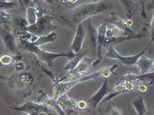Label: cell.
I'll return each mask as SVG.
<instances>
[{
	"label": "cell",
	"mask_w": 154,
	"mask_h": 115,
	"mask_svg": "<svg viewBox=\"0 0 154 115\" xmlns=\"http://www.w3.org/2000/svg\"><path fill=\"white\" fill-rule=\"evenodd\" d=\"M112 6V2L105 0L97 3H84L73 9L68 19L73 24H79L91 16L109 11Z\"/></svg>",
	"instance_id": "cell-1"
},
{
	"label": "cell",
	"mask_w": 154,
	"mask_h": 115,
	"mask_svg": "<svg viewBox=\"0 0 154 115\" xmlns=\"http://www.w3.org/2000/svg\"><path fill=\"white\" fill-rule=\"evenodd\" d=\"M19 47L26 51L36 55L41 61L45 62L50 67H53L54 61L57 58L64 57L72 59L77 55V54L72 51L68 53H51L46 50H43L39 47V46L34 45L32 42L26 38H21L19 42Z\"/></svg>",
	"instance_id": "cell-2"
},
{
	"label": "cell",
	"mask_w": 154,
	"mask_h": 115,
	"mask_svg": "<svg viewBox=\"0 0 154 115\" xmlns=\"http://www.w3.org/2000/svg\"><path fill=\"white\" fill-rule=\"evenodd\" d=\"M53 17L49 15H42L40 16L38 21L34 24H29L25 26V31L32 33L36 35H45L49 32L56 28L52 24Z\"/></svg>",
	"instance_id": "cell-3"
},
{
	"label": "cell",
	"mask_w": 154,
	"mask_h": 115,
	"mask_svg": "<svg viewBox=\"0 0 154 115\" xmlns=\"http://www.w3.org/2000/svg\"><path fill=\"white\" fill-rule=\"evenodd\" d=\"M152 43L153 42H150L149 43V44L147 45L144 47V49H143L141 52H140L139 53L134 55L122 56L120 55L119 53L112 47V46H111V47H109L108 48V49H107L106 51L105 55H106V57L108 58L113 59H118V60H120V62H121L124 65L132 66V65H136L137 61L138 60L139 58L141 57L142 55L145 53Z\"/></svg>",
	"instance_id": "cell-4"
},
{
	"label": "cell",
	"mask_w": 154,
	"mask_h": 115,
	"mask_svg": "<svg viewBox=\"0 0 154 115\" xmlns=\"http://www.w3.org/2000/svg\"><path fill=\"white\" fill-rule=\"evenodd\" d=\"M13 110L19 112H23L27 114H52L50 113V108L42 103H36L33 101H28L19 107H10Z\"/></svg>",
	"instance_id": "cell-5"
},
{
	"label": "cell",
	"mask_w": 154,
	"mask_h": 115,
	"mask_svg": "<svg viewBox=\"0 0 154 115\" xmlns=\"http://www.w3.org/2000/svg\"><path fill=\"white\" fill-rule=\"evenodd\" d=\"M139 83L140 82L137 81L121 80V82L116 83L114 85L112 93L105 97L103 102L105 103L106 101H108L120 94L137 91V88H138Z\"/></svg>",
	"instance_id": "cell-6"
},
{
	"label": "cell",
	"mask_w": 154,
	"mask_h": 115,
	"mask_svg": "<svg viewBox=\"0 0 154 115\" xmlns=\"http://www.w3.org/2000/svg\"><path fill=\"white\" fill-rule=\"evenodd\" d=\"M110 91V89L109 86L108 78H105V81H104L102 86L88 99V105L95 109L98 106L100 102L105 99L106 95L109 93Z\"/></svg>",
	"instance_id": "cell-7"
},
{
	"label": "cell",
	"mask_w": 154,
	"mask_h": 115,
	"mask_svg": "<svg viewBox=\"0 0 154 115\" xmlns=\"http://www.w3.org/2000/svg\"><path fill=\"white\" fill-rule=\"evenodd\" d=\"M38 97L37 100L40 103H42L46 105L48 108L56 111L59 114H66V112L63 111L61 107L60 106L57 99L54 98L52 96L50 97L46 94L44 91L40 90L38 91Z\"/></svg>",
	"instance_id": "cell-8"
},
{
	"label": "cell",
	"mask_w": 154,
	"mask_h": 115,
	"mask_svg": "<svg viewBox=\"0 0 154 115\" xmlns=\"http://www.w3.org/2000/svg\"><path fill=\"white\" fill-rule=\"evenodd\" d=\"M85 38V32L83 27L82 22L79 23L77 27L75 34L71 46L72 51L75 54H79L82 52L83 44Z\"/></svg>",
	"instance_id": "cell-9"
},
{
	"label": "cell",
	"mask_w": 154,
	"mask_h": 115,
	"mask_svg": "<svg viewBox=\"0 0 154 115\" xmlns=\"http://www.w3.org/2000/svg\"><path fill=\"white\" fill-rule=\"evenodd\" d=\"M79 84L78 81H69L67 82H59L56 83L54 85L53 88V93L52 96L57 99L62 95L67 93L70 89L74 87L77 84Z\"/></svg>",
	"instance_id": "cell-10"
},
{
	"label": "cell",
	"mask_w": 154,
	"mask_h": 115,
	"mask_svg": "<svg viewBox=\"0 0 154 115\" xmlns=\"http://www.w3.org/2000/svg\"><path fill=\"white\" fill-rule=\"evenodd\" d=\"M121 80L137 81L153 85L154 84V72H149L145 74H141L140 75L128 73L122 76Z\"/></svg>",
	"instance_id": "cell-11"
},
{
	"label": "cell",
	"mask_w": 154,
	"mask_h": 115,
	"mask_svg": "<svg viewBox=\"0 0 154 115\" xmlns=\"http://www.w3.org/2000/svg\"><path fill=\"white\" fill-rule=\"evenodd\" d=\"M106 26L103 23V24L100 25L97 28V50L98 58H102L101 57V50L103 46L106 44Z\"/></svg>",
	"instance_id": "cell-12"
},
{
	"label": "cell",
	"mask_w": 154,
	"mask_h": 115,
	"mask_svg": "<svg viewBox=\"0 0 154 115\" xmlns=\"http://www.w3.org/2000/svg\"><path fill=\"white\" fill-rule=\"evenodd\" d=\"M153 59H150L143 54L137 61L136 65L140 69L141 74H145L153 68Z\"/></svg>",
	"instance_id": "cell-13"
},
{
	"label": "cell",
	"mask_w": 154,
	"mask_h": 115,
	"mask_svg": "<svg viewBox=\"0 0 154 115\" xmlns=\"http://www.w3.org/2000/svg\"><path fill=\"white\" fill-rule=\"evenodd\" d=\"M57 101L64 111L68 109H71V108H75L77 107V103H78V101L74 99L69 97L67 93H64L60 96L57 99Z\"/></svg>",
	"instance_id": "cell-14"
},
{
	"label": "cell",
	"mask_w": 154,
	"mask_h": 115,
	"mask_svg": "<svg viewBox=\"0 0 154 115\" xmlns=\"http://www.w3.org/2000/svg\"><path fill=\"white\" fill-rule=\"evenodd\" d=\"M106 21L109 23H110V24H111L115 26L118 27L122 31L126 33L127 34H132V30H131V28H130V26H128L126 24L125 20L124 21V20L118 17V16L114 15V16H110V18L107 19Z\"/></svg>",
	"instance_id": "cell-15"
},
{
	"label": "cell",
	"mask_w": 154,
	"mask_h": 115,
	"mask_svg": "<svg viewBox=\"0 0 154 115\" xmlns=\"http://www.w3.org/2000/svg\"><path fill=\"white\" fill-rule=\"evenodd\" d=\"M93 62V59L91 57H83L82 60L79 62L78 65L76 66V67L73 70L82 74H84L91 68Z\"/></svg>",
	"instance_id": "cell-16"
},
{
	"label": "cell",
	"mask_w": 154,
	"mask_h": 115,
	"mask_svg": "<svg viewBox=\"0 0 154 115\" xmlns=\"http://www.w3.org/2000/svg\"><path fill=\"white\" fill-rule=\"evenodd\" d=\"M57 37H58V34L56 32H50L48 33L47 34L45 35H42L41 36L36 39V40L32 42V44L36 45V46H41L45 45L46 44H48V43L50 42H54L56 39H57Z\"/></svg>",
	"instance_id": "cell-17"
},
{
	"label": "cell",
	"mask_w": 154,
	"mask_h": 115,
	"mask_svg": "<svg viewBox=\"0 0 154 115\" xmlns=\"http://www.w3.org/2000/svg\"><path fill=\"white\" fill-rule=\"evenodd\" d=\"M26 18L29 24H34L38 21V15L37 9L35 6H29L26 9Z\"/></svg>",
	"instance_id": "cell-18"
},
{
	"label": "cell",
	"mask_w": 154,
	"mask_h": 115,
	"mask_svg": "<svg viewBox=\"0 0 154 115\" xmlns=\"http://www.w3.org/2000/svg\"><path fill=\"white\" fill-rule=\"evenodd\" d=\"M132 105L138 115H143L147 113V108L143 97H140L134 101Z\"/></svg>",
	"instance_id": "cell-19"
},
{
	"label": "cell",
	"mask_w": 154,
	"mask_h": 115,
	"mask_svg": "<svg viewBox=\"0 0 154 115\" xmlns=\"http://www.w3.org/2000/svg\"><path fill=\"white\" fill-rule=\"evenodd\" d=\"M3 42L5 47L8 48L9 51H14L16 48V42L15 39L11 33H6L3 38Z\"/></svg>",
	"instance_id": "cell-20"
},
{
	"label": "cell",
	"mask_w": 154,
	"mask_h": 115,
	"mask_svg": "<svg viewBox=\"0 0 154 115\" xmlns=\"http://www.w3.org/2000/svg\"><path fill=\"white\" fill-rule=\"evenodd\" d=\"M83 53L81 52L80 53L77 55L74 58L72 59L65 66L64 70L70 71L73 70V69H74L76 67V66L78 65L79 62L81 61L82 59L83 58Z\"/></svg>",
	"instance_id": "cell-21"
},
{
	"label": "cell",
	"mask_w": 154,
	"mask_h": 115,
	"mask_svg": "<svg viewBox=\"0 0 154 115\" xmlns=\"http://www.w3.org/2000/svg\"><path fill=\"white\" fill-rule=\"evenodd\" d=\"M0 62H1V66H9L13 64L14 62V57L13 56L8 54H3L0 58Z\"/></svg>",
	"instance_id": "cell-22"
},
{
	"label": "cell",
	"mask_w": 154,
	"mask_h": 115,
	"mask_svg": "<svg viewBox=\"0 0 154 115\" xmlns=\"http://www.w3.org/2000/svg\"><path fill=\"white\" fill-rule=\"evenodd\" d=\"M0 4H1L0 7L2 10L11 9L17 5V3L15 2H10L7 1V0H0Z\"/></svg>",
	"instance_id": "cell-23"
},
{
	"label": "cell",
	"mask_w": 154,
	"mask_h": 115,
	"mask_svg": "<svg viewBox=\"0 0 154 115\" xmlns=\"http://www.w3.org/2000/svg\"><path fill=\"white\" fill-rule=\"evenodd\" d=\"M11 16L8 13L5 11V10L1 9V23L2 24L3 23V22H8L11 20Z\"/></svg>",
	"instance_id": "cell-24"
},
{
	"label": "cell",
	"mask_w": 154,
	"mask_h": 115,
	"mask_svg": "<svg viewBox=\"0 0 154 115\" xmlns=\"http://www.w3.org/2000/svg\"><path fill=\"white\" fill-rule=\"evenodd\" d=\"M42 70L45 71V72H46V74H47V75L48 76L52 79V81H53L54 82L55 84H56V83H58V82H59L60 81V78H59L58 76H57V75L54 74V73H52V72L51 71L46 70V69L44 68H43Z\"/></svg>",
	"instance_id": "cell-25"
},
{
	"label": "cell",
	"mask_w": 154,
	"mask_h": 115,
	"mask_svg": "<svg viewBox=\"0 0 154 115\" xmlns=\"http://www.w3.org/2000/svg\"><path fill=\"white\" fill-rule=\"evenodd\" d=\"M108 114L110 115H121L122 114V112L119 108L110 107L108 109Z\"/></svg>",
	"instance_id": "cell-26"
},
{
	"label": "cell",
	"mask_w": 154,
	"mask_h": 115,
	"mask_svg": "<svg viewBox=\"0 0 154 115\" xmlns=\"http://www.w3.org/2000/svg\"><path fill=\"white\" fill-rule=\"evenodd\" d=\"M88 107V101L85 100H79L78 101V103H77V107H78L79 110L84 111L87 110V107Z\"/></svg>",
	"instance_id": "cell-27"
},
{
	"label": "cell",
	"mask_w": 154,
	"mask_h": 115,
	"mask_svg": "<svg viewBox=\"0 0 154 115\" xmlns=\"http://www.w3.org/2000/svg\"><path fill=\"white\" fill-rule=\"evenodd\" d=\"M111 30V35L112 38H119L121 36V32L122 30L120 28H119L116 26H115L113 28L110 29Z\"/></svg>",
	"instance_id": "cell-28"
},
{
	"label": "cell",
	"mask_w": 154,
	"mask_h": 115,
	"mask_svg": "<svg viewBox=\"0 0 154 115\" xmlns=\"http://www.w3.org/2000/svg\"><path fill=\"white\" fill-rule=\"evenodd\" d=\"M140 83L138 85V88H137V91L142 93H146V92L148 91V86H147V85L144 83H143V82H141V84H140Z\"/></svg>",
	"instance_id": "cell-29"
},
{
	"label": "cell",
	"mask_w": 154,
	"mask_h": 115,
	"mask_svg": "<svg viewBox=\"0 0 154 115\" xmlns=\"http://www.w3.org/2000/svg\"><path fill=\"white\" fill-rule=\"evenodd\" d=\"M150 36H151V42H154V13L152 19L151 25H150Z\"/></svg>",
	"instance_id": "cell-30"
},
{
	"label": "cell",
	"mask_w": 154,
	"mask_h": 115,
	"mask_svg": "<svg viewBox=\"0 0 154 115\" xmlns=\"http://www.w3.org/2000/svg\"><path fill=\"white\" fill-rule=\"evenodd\" d=\"M80 0H61V3L65 5H73L78 3Z\"/></svg>",
	"instance_id": "cell-31"
},
{
	"label": "cell",
	"mask_w": 154,
	"mask_h": 115,
	"mask_svg": "<svg viewBox=\"0 0 154 115\" xmlns=\"http://www.w3.org/2000/svg\"><path fill=\"white\" fill-rule=\"evenodd\" d=\"M20 64V62H17V63H16L15 65V67L17 68V70H23V68H25V65L24 63H23V62H21V65Z\"/></svg>",
	"instance_id": "cell-32"
},
{
	"label": "cell",
	"mask_w": 154,
	"mask_h": 115,
	"mask_svg": "<svg viewBox=\"0 0 154 115\" xmlns=\"http://www.w3.org/2000/svg\"><path fill=\"white\" fill-rule=\"evenodd\" d=\"M45 1L48 3H53V0H45Z\"/></svg>",
	"instance_id": "cell-33"
},
{
	"label": "cell",
	"mask_w": 154,
	"mask_h": 115,
	"mask_svg": "<svg viewBox=\"0 0 154 115\" xmlns=\"http://www.w3.org/2000/svg\"><path fill=\"white\" fill-rule=\"evenodd\" d=\"M90 1L93 2V3H97V2H99L100 1H101V0H90Z\"/></svg>",
	"instance_id": "cell-34"
},
{
	"label": "cell",
	"mask_w": 154,
	"mask_h": 115,
	"mask_svg": "<svg viewBox=\"0 0 154 115\" xmlns=\"http://www.w3.org/2000/svg\"><path fill=\"white\" fill-rule=\"evenodd\" d=\"M19 3H20V4H21V5H24V4H23L22 0H19Z\"/></svg>",
	"instance_id": "cell-35"
},
{
	"label": "cell",
	"mask_w": 154,
	"mask_h": 115,
	"mask_svg": "<svg viewBox=\"0 0 154 115\" xmlns=\"http://www.w3.org/2000/svg\"><path fill=\"white\" fill-rule=\"evenodd\" d=\"M7 1H10V2H15V1H19V0H7Z\"/></svg>",
	"instance_id": "cell-36"
},
{
	"label": "cell",
	"mask_w": 154,
	"mask_h": 115,
	"mask_svg": "<svg viewBox=\"0 0 154 115\" xmlns=\"http://www.w3.org/2000/svg\"><path fill=\"white\" fill-rule=\"evenodd\" d=\"M153 68H154V59H153Z\"/></svg>",
	"instance_id": "cell-37"
}]
</instances>
